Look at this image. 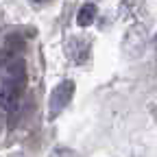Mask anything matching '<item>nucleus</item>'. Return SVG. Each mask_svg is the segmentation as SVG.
Returning <instances> with one entry per match:
<instances>
[{"label": "nucleus", "instance_id": "nucleus-1", "mask_svg": "<svg viewBox=\"0 0 157 157\" xmlns=\"http://www.w3.org/2000/svg\"><path fill=\"white\" fill-rule=\"evenodd\" d=\"M72 96H74V81H61L50 92V98H48V118H50V120L57 118L70 105Z\"/></svg>", "mask_w": 157, "mask_h": 157}, {"label": "nucleus", "instance_id": "nucleus-2", "mask_svg": "<svg viewBox=\"0 0 157 157\" xmlns=\"http://www.w3.org/2000/svg\"><path fill=\"white\" fill-rule=\"evenodd\" d=\"M22 87L24 83H17V81H11V78H2L0 81V107L5 109H13L15 103L20 101V94H22Z\"/></svg>", "mask_w": 157, "mask_h": 157}, {"label": "nucleus", "instance_id": "nucleus-3", "mask_svg": "<svg viewBox=\"0 0 157 157\" xmlns=\"http://www.w3.org/2000/svg\"><path fill=\"white\" fill-rule=\"evenodd\" d=\"M96 13H98L96 5H92V2L83 5L81 9H78V13H76V24L78 26H90L94 20H96Z\"/></svg>", "mask_w": 157, "mask_h": 157}, {"label": "nucleus", "instance_id": "nucleus-4", "mask_svg": "<svg viewBox=\"0 0 157 157\" xmlns=\"http://www.w3.org/2000/svg\"><path fill=\"white\" fill-rule=\"evenodd\" d=\"M50 157H78V155L74 151H70V148H55L50 153Z\"/></svg>", "mask_w": 157, "mask_h": 157}, {"label": "nucleus", "instance_id": "nucleus-5", "mask_svg": "<svg viewBox=\"0 0 157 157\" xmlns=\"http://www.w3.org/2000/svg\"><path fill=\"white\" fill-rule=\"evenodd\" d=\"M31 2H33V5H37V7H39V5H46V2H48V0H31Z\"/></svg>", "mask_w": 157, "mask_h": 157}, {"label": "nucleus", "instance_id": "nucleus-6", "mask_svg": "<svg viewBox=\"0 0 157 157\" xmlns=\"http://www.w3.org/2000/svg\"><path fill=\"white\" fill-rule=\"evenodd\" d=\"M2 127H5V120H2V113H0V131H2Z\"/></svg>", "mask_w": 157, "mask_h": 157}, {"label": "nucleus", "instance_id": "nucleus-7", "mask_svg": "<svg viewBox=\"0 0 157 157\" xmlns=\"http://www.w3.org/2000/svg\"><path fill=\"white\" fill-rule=\"evenodd\" d=\"M155 48H157V35H155Z\"/></svg>", "mask_w": 157, "mask_h": 157}]
</instances>
